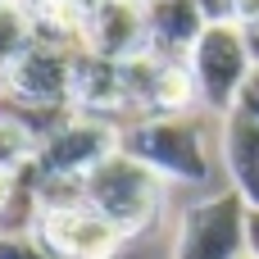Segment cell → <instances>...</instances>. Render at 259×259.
I'll return each instance as SVG.
<instances>
[{
    "label": "cell",
    "mask_w": 259,
    "mask_h": 259,
    "mask_svg": "<svg viewBox=\"0 0 259 259\" xmlns=\"http://www.w3.org/2000/svg\"><path fill=\"white\" fill-rule=\"evenodd\" d=\"M82 50H59L46 41H27L14 64L0 77V96L14 105H32V109H73L68 105V82H73V59Z\"/></svg>",
    "instance_id": "6"
},
{
    "label": "cell",
    "mask_w": 259,
    "mask_h": 259,
    "mask_svg": "<svg viewBox=\"0 0 259 259\" xmlns=\"http://www.w3.org/2000/svg\"><path fill=\"white\" fill-rule=\"evenodd\" d=\"M114 150H123V127L114 118H96V114H68L55 132L41 137L36 146V178H68L82 182L91 168H100Z\"/></svg>",
    "instance_id": "4"
},
{
    "label": "cell",
    "mask_w": 259,
    "mask_h": 259,
    "mask_svg": "<svg viewBox=\"0 0 259 259\" xmlns=\"http://www.w3.org/2000/svg\"><path fill=\"white\" fill-rule=\"evenodd\" d=\"M141 18H146V50L159 59H182V64L191 46L200 41V32L209 27L196 0H146Z\"/></svg>",
    "instance_id": "8"
},
{
    "label": "cell",
    "mask_w": 259,
    "mask_h": 259,
    "mask_svg": "<svg viewBox=\"0 0 259 259\" xmlns=\"http://www.w3.org/2000/svg\"><path fill=\"white\" fill-rule=\"evenodd\" d=\"M246 214L250 205L228 187L182 209L173 259H241L246 255Z\"/></svg>",
    "instance_id": "5"
},
{
    "label": "cell",
    "mask_w": 259,
    "mask_h": 259,
    "mask_svg": "<svg viewBox=\"0 0 259 259\" xmlns=\"http://www.w3.org/2000/svg\"><path fill=\"white\" fill-rule=\"evenodd\" d=\"M9 191H14V178H0V205L9 200Z\"/></svg>",
    "instance_id": "20"
},
{
    "label": "cell",
    "mask_w": 259,
    "mask_h": 259,
    "mask_svg": "<svg viewBox=\"0 0 259 259\" xmlns=\"http://www.w3.org/2000/svg\"><path fill=\"white\" fill-rule=\"evenodd\" d=\"M36 146H41V137L0 109V178H23L36 164Z\"/></svg>",
    "instance_id": "13"
},
{
    "label": "cell",
    "mask_w": 259,
    "mask_h": 259,
    "mask_svg": "<svg viewBox=\"0 0 259 259\" xmlns=\"http://www.w3.org/2000/svg\"><path fill=\"white\" fill-rule=\"evenodd\" d=\"M241 259H259V255H250V250H246V255H241Z\"/></svg>",
    "instance_id": "21"
},
{
    "label": "cell",
    "mask_w": 259,
    "mask_h": 259,
    "mask_svg": "<svg viewBox=\"0 0 259 259\" xmlns=\"http://www.w3.org/2000/svg\"><path fill=\"white\" fill-rule=\"evenodd\" d=\"M196 105H200V96H196L191 68H187L182 59H159V68H155V82H150V96H146V118L191 114Z\"/></svg>",
    "instance_id": "12"
},
{
    "label": "cell",
    "mask_w": 259,
    "mask_h": 259,
    "mask_svg": "<svg viewBox=\"0 0 259 259\" xmlns=\"http://www.w3.org/2000/svg\"><path fill=\"white\" fill-rule=\"evenodd\" d=\"M200 5V14L209 18V23H228L232 14H237V0H196Z\"/></svg>",
    "instance_id": "16"
},
{
    "label": "cell",
    "mask_w": 259,
    "mask_h": 259,
    "mask_svg": "<svg viewBox=\"0 0 259 259\" xmlns=\"http://www.w3.org/2000/svg\"><path fill=\"white\" fill-rule=\"evenodd\" d=\"M259 18V0H237V14H232V23H250Z\"/></svg>",
    "instance_id": "19"
},
{
    "label": "cell",
    "mask_w": 259,
    "mask_h": 259,
    "mask_svg": "<svg viewBox=\"0 0 259 259\" xmlns=\"http://www.w3.org/2000/svg\"><path fill=\"white\" fill-rule=\"evenodd\" d=\"M123 150L141 159L155 178L178 182V187H205L214 178V155L196 114L137 118L132 127H123Z\"/></svg>",
    "instance_id": "1"
},
{
    "label": "cell",
    "mask_w": 259,
    "mask_h": 259,
    "mask_svg": "<svg viewBox=\"0 0 259 259\" xmlns=\"http://www.w3.org/2000/svg\"><path fill=\"white\" fill-rule=\"evenodd\" d=\"M246 250H250V255H259V209H250V214H246Z\"/></svg>",
    "instance_id": "18"
},
{
    "label": "cell",
    "mask_w": 259,
    "mask_h": 259,
    "mask_svg": "<svg viewBox=\"0 0 259 259\" xmlns=\"http://www.w3.org/2000/svg\"><path fill=\"white\" fill-rule=\"evenodd\" d=\"M68 105H73V114H96V118H118V114H127L118 59H105V55L82 50V55L73 59Z\"/></svg>",
    "instance_id": "10"
},
{
    "label": "cell",
    "mask_w": 259,
    "mask_h": 259,
    "mask_svg": "<svg viewBox=\"0 0 259 259\" xmlns=\"http://www.w3.org/2000/svg\"><path fill=\"white\" fill-rule=\"evenodd\" d=\"M164 178H155L141 159H132L127 150H114L100 168H91L82 178V196L96 214H105L127 241L150 232L164 214Z\"/></svg>",
    "instance_id": "2"
},
{
    "label": "cell",
    "mask_w": 259,
    "mask_h": 259,
    "mask_svg": "<svg viewBox=\"0 0 259 259\" xmlns=\"http://www.w3.org/2000/svg\"><path fill=\"white\" fill-rule=\"evenodd\" d=\"M237 114H246V118L259 123V68H250V77H246V87L237 96Z\"/></svg>",
    "instance_id": "15"
},
{
    "label": "cell",
    "mask_w": 259,
    "mask_h": 259,
    "mask_svg": "<svg viewBox=\"0 0 259 259\" xmlns=\"http://www.w3.org/2000/svg\"><path fill=\"white\" fill-rule=\"evenodd\" d=\"M146 0H100L87 14V50L105 59H132L146 50Z\"/></svg>",
    "instance_id": "9"
},
{
    "label": "cell",
    "mask_w": 259,
    "mask_h": 259,
    "mask_svg": "<svg viewBox=\"0 0 259 259\" xmlns=\"http://www.w3.org/2000/svg\"><path fill=\"white\" fill-rule=\"evenodd\" d=\"M241 36H246V50H250V64L259 68V18L241 23Z\"/></svg>",
    "instance_id": "17"
},
{
    "label": "cell",
    "mask_w": 259,
    "mask_h": 259,
    "mask_svg": "<svg viewBox=\"0 0 259 259\" xmlns=\"http://www.w3.org/2000/svg\"><path fill=\"white\" fill-rule=\"evenodd\" d=\"M0 259H59V255H50L36 237H0Z\"/></svg>",
    "instance_id": "14"
},
{
    "label": "cell",
    "mask_w": 259,
    "mask_h": 259,
    "mask_svg": "<svg viewBox=\"0 0 259 259\" xmlns=\"http://www.w3.org/2000/svg\"><path fill=\"white\" fill-rule=\"evenodd\" d=\"M219 155H223L232 191L250 209H259V123L237 114V109L223 114V123H219Z\"/></svg>",
    "instance_id": "11"
},
{
    "label": "cell",
    "mask_w": 259,
    "mask_h": 259,
    "mask_svg": "<svg viewBox=\"0 0 259 259\" xmlns=\"http://www.w3.org/2000/svg\"><path fill=\"white\" fill-rule=\"evenodd\" d=\"M32 237L59 259H118V250L127 246V237L105 214H96L87 200L68 209H46Z\"/></svg>",
    "instance_id": "7"
},
{
    "label": "cell",
    "mask_w": 259,
    "mask_h": 259,
    "mask_svg": "<svg viewBox=\"0 0 259 259\" xmlns=\"http://www.w3.org/2000/svg\"><path fill=\"white\" fill-rule=\"evenodd\" d=\"M187 68H191V82H196V96L205 109H214L219 118L237 109V96L250 77V50H246V36H241V23H209L200 32V41L191 46L187 55Z\"/></svg>",
    "instance_id": "3"
}]
</instances>
